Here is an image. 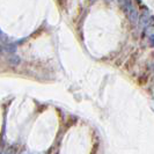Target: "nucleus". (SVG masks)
<instances>
[{
  "label": "nucleus",
  "instance_id": "20e7f679",
  "mask_svg": "<svg viewBox=\"0 0 154 154\" xmlns=\"http://www.w3.org/2000/svg\"><path fill=\"white\" fill-rule=\"evenodd\" d=\"M149 42H151V45L154 46V35L151 36V38H149Z\"/></svg>",
  "mask_w": 154,
  "mask_h": 154
},
{
  "label": "nucleus",
  "instance_id": "7ed1b4c3",
  "mask_svg": "<svg viewBox=\"0 0 154 154\" xmlns=\"http://www.w3.org/2000/svg\"><path fill=\"white\" fill-rule=\"evenodd\" d=\"M9 62L12 63L13 65H16V64H19V63H20V58H19V57H16V56H12V57L9 58Z\"/></svg>",
  "mask_w": 154,
  "mask_h": 154
},
{
  "label": "nucleus",
  "instance_id": "f03ea898",
  "mask_svg": "<svg viewBox=\"0 0 154 154\" xmlns=\"http://www.w3.org/2000/svg\"><path fill=\"white\" fill-rule=\"evenodd\" d=\"M149 21H151V16L148 15L147 12H145L143 15L140 16V19H138V22H139V24H140V28H145L147 24H148Z\"/></svg>",
  "mask_w": 154,
  "mask_h": 154
},
{
  "label": "nucleus",
  "instance_id": "39448f33",
  "mask_svg": "<svg viewBox=\"0 0 154 154\" xmlns=\"http://www.w3.org/2000/svg\"><path fill=\"white\" fill-rule=\"evenodd\" d=\"M0 35H2V30L1 29H0Z\"/></svg>",
  "mask_w": 154,
  "mask_h": 154
},
{
  "label": "nucleus",
  "instance_id": "0eeeda50",
  "mask_svg": "<svg viewBox=\"0 0 154 154\" xmlns=\"http://www.w3.org/2000/svg\"><path fill=\"white\" fill-rule=\"evenodd\" d=\"M108 1H111V0H108Z\"/></svg>",
  "mask_w": 154,
  "mask_h": 154
},
{
  "label": "nucleus",
  "instance_id": "f257e3e1",
  "mask_svg": "<svg viewBox=\"0 0 154 154\" xmlns=\"http://www.w3.org/2000/svg\"><path fill=\"white\" fill-rule=\"evenodd\" d=\"M126 13H128V16H129V19H130L131 23H133V24H137V23H138V19H139L138 11H137V8L132 5L131 1H130V4L128 5Z\"/></svg>",
  "mask_w": 154,
  "mask_h": 154
},
{
  "label": "nucleus",
  "instance_id": "423d86ee",
  "mask_svg": "<svg viewBox=\"0 0 154 154\" xmlns=\"http://www.w3.org/2000/svg\"><path fill=\"white\" fill-rule=\"evenodd\" d=\"M91 1H92V2H94V1H95V0H91Z\"/></svg>",
  "mask_w": 154,
  "mask_h": 154
}]
</instances>
